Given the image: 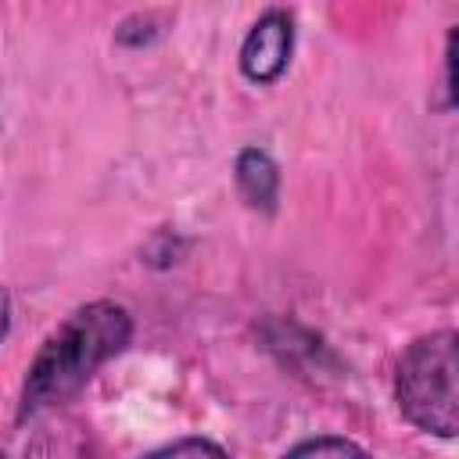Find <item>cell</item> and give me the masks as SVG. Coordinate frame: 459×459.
Returning a JSON list of instances; mask_svg holds the SVG:
<instances>
[{
    "instance_id": "52a82bcc",
    "label": "cell",
    "mask_w": 459,
    "mask_h": 459,
    "mask_svg": "<svg viewBox=\"0 0 459 459\" xmlns=\"http://www.w3.org/2000/svg\"><path fill=\"white\" fill-rule=\"evenodd\" d=\"M7 323H11V294L7 287H0V337L7 333Z\"/></svg>"
},
{
    "instance_id": "ba28073f",
    "label": "cell",
    "mask_w": 459,
    "mask_h": 459,
    "mask_svg": "<svg viewBox=\"0 0 459 459\" xmlns=\"http://www.w3.org/2000/svg\"><path fill=\"white\" fill-rule=\"evenodd\" d=\"M0 459H4V455H0Z\"/></svg>"
},
{
    "instance_id": "3957f363",
    "label": "cell",
    "mask_w": 459,
    "mask_h": 459,
    "mask_svg": "<svg viewBox=\"0 0 459 459\" xmlns=\"http://www.w3.org/2000/svg\"><path fill=\"white\" fill-rule=\"evenodd\" d=\"M294 47V22L287 11H265L240 47V68L251 82H273L290 61Z\"/></svg>"
},
{
    "instance_id": "8992f818",
    "label": "cell",
    "mask_w": 459,
    "mask_h": 459,
    "mask_svg": "<svg viewBox=\"0 0 459 459\" xmlns=\"http://www.w3.org/2000/svg\"><path fill=\"white\" fill-rule=\"evenodd\" d=\"M147 459H230L215 441H204V437H186V441H176V445H165L158 452H151Z\"/></svg>"
},
{
    "instance_id": "7a4b0ae2",
    "label": "cell",
    "mask_w": 459,
    "mask_h": 459,
    "mask_svg": "<svg viewBox=\"0 0 459 459\" xmlns=\"http://www.w3.org/2000/svg\"><path fill=\"white\" fill-rule=\"evenodd\" d=\"M455 330H437L405 348L394 373V398L409 423L427 434L452 437L459 427V387H455Z\"/></svg>"
},
{
    "instance_id": "6da1fadb",
    "label": "cell",
    "mask_w": 459,
    "mask_h": 459,
    "mask_svg": "<svg viewBox=\"0 0 459 459\" xmlns=\"http://www.w3.org/2000/svg\"><path fill=\"white\" fill-rule=\"evenodd\" d=\"M129 333L133 319L115 301H90L75 308L36 351L22 387V416L72 398L111 355L129 344Z\"/></svg>"
},
{
    "instance_id": "5b68a950",
    "label": "cell",
    "mask_w": 459,
    "mask_h": 459,
    "mask_svg": "<svg viewBox=\"0 0 459 459\" xmlns=\"http://www.w3.org/2000/svg\"><path fill=\"white\" fill-rule=\"evenodd\" d=\"M283 459H373V455L348 437H312L290 448Z\"/></svg>"
},
{
    "instance_id": "277c9868",
    "label": "cell",
    "mask_w": 459,
    "mask_h": 459,
    "mask_svg": "<svg viewBox=\"0 0 459 459\" xmlns=\"http://www.w3.org/2000/svg\"><path fill=\"white\" fill-rule=\"evenodd\" d=\"M237 190L244 194V201H247L251 208L273 212L276 194H280L276 161H273L265 151H258V147L240 151V158H237Z\"/></svg>"
}]
</instances>
